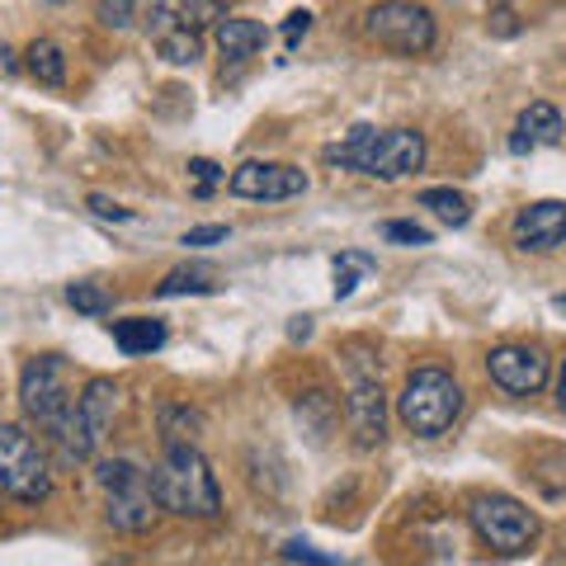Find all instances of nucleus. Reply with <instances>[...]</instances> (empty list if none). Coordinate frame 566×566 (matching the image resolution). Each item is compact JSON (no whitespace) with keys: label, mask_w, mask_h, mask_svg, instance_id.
<instances>
[{"label":"nucleus","mask_w":566,"mask_h":566,"mask_svg":"<svg viewBox=\"0 0 566 566\" xmlns=\"http://www.w3.org/2000/svg\"><path fill=\"white\" fill-rule=\"evenodd\" d=\"M264 43H270V33H264L260 20H222L218 24V48L227 62H251Z\"/></svg>","instance_id":"nucleus-16"},{"label":"nucleus","mask_w":566,"mask_h":566,"mask_svg":"<svg viewBox=\"0 0 566 566\" xmlns=\"http://www.w3.org/2000/svg\"><path fill=\"white\" fill-rule=\"evenodd\" d=\"M114 345L123 354H151L166 345V326L151 316H128V322H114Z\"/></svg>","instance_id":"nucleus-17"},{"label":"nucleus","mask_w":566,"mask_h":566,"mask_svg":"<svg viewBox=\"0 0 566 566\" xmlns=\"http://www.w3.org/2000/svg\"><path fill=\"white\" fill-rule=\"evenodd\" d=\"M420 208H430L434 218H444L449 227H463L472 218V203L458 189H424L420 193Z\"/></svg>","instance_id":"nucleus-22"},{"label":"nucleus","mask_w":566,"mask_h":566,"mask_svg":"<svg viewBox=\"0 0 566 566\" xmlns=\"http://www.w3.org/2000/svg\"><path fill=\"white\" fill-rule=\"evenodd\" d=\"M515 245L520 251L547 255L566 245V203L562 199H538L515 212Z\"/></svg>","instance_id":"nucleus-13"},{"label":"nucleus","mask_w":566,"mask_h":566,"mask_svg":"<svg viewBox=\"0 0 566 566\" xmlns=\"http://www.w3.org/2000/svg\"><path fill=\"white\" fill-rule=\"evenodd\" d=\"M170 10H175V20H180L185 29H193V33H203L208 24H222L227 20L222 0H170Z\"/></svg>","instance_id":"nucleus-21"},{"label":"nucleus","mask_w":566,"mask_h":566,"mask_svg":"<svg viewBox=\"0 0 566 566\" xmlns=\"http://www.w3.org/2000/svg\"><path fill=\"white\" fill-rule=\"evenodd\" d=\"M114 416H118V382L114 378H91L85 382V392L76 397L71 420L52 434L66 463H85V458L104 444V434L114 430Z\"/></svg>","instance_id":"nucleus-5"},{"label":"nucleus","mask_w":566,"mask_h":566,"mask_svg":"<svg viewBox=\"0 0 566 566\" xmlns=\"http://www.w3.org/2000/svg\"><path fill=\"white\" fill-rule=\"evenodd\" d=\"M227 189L241 193V199H264V203H279V199H297L307 193V175L297 166H279V161H245L227 175Z\"/></svg>","instance_id":"nucleus-11"},{"label":"nucleus","mask_w":566,"mask_h":566,"mask_svg":"<svg viewBox=\"0 0 566 566\" xmlns=\"http://www.w3.org/2000/svg\"><path fill=\"white\" fill-rule=\"evenodd\" d=\"M491 20H495L491 29H495V33H505V39H510V33H515V14H510V10H495Z\"/></svg>","instance_id":"nucleus-32"},{"label":"nucleus","mask_w":566,"mask_h":566,"mask_svg":"<svg viewBox=\"0 0 566 566\" xmlns=\"http://www.w3.org/2000/svg\"><path fill=\"white\" fill-rule=\"evenodd\" d=\"M137 14V0H99V20L109 29H128Z\"/></svg>","instance_id":"nucleus-25"},{"label":"nucleus","mask_w":566,"mask_h":566,"mask_svg":"<svg viewBox=\"0 0 566 566\" xmlns=\"http://www.w3.org/2000/svg\"><path fill=\"white\" fill-rule=\"evenodd\" d=\"M279 557H283V562H316V566H331V562H335L331 553H316V547H307V543H283Z\"/></svg>","instance_id":"nucleus-28"},{"label":"nucleus","mask_w":566,"mask_h":566,"mask_svg":"<svg viewBox=\"0 0 566 566\" xmlns=\"http://www.w3.org/2000/svg\"><path fill=\"white\" fill-rule=\"evenodd\" d=\"M227 241V227H193V232H185V245H218Z\"/></svg>","instance_id":"nucleus-31"},{"label":"nucleus","mask_w":566,"mask_h":566,"mask_svg":"<svg viewBox=\"0 0 566 566\" xmlns=\"http://www.w3.org/2000/svg\"><path fill=\"white\" fill-rule=\"evenodd\" d=\"M95 482L104 491V520H109L118 534H147L161 515V501H156L151 472L137 468L133 458H114V463H99Z\"/></svg>","instance_id":"nucleus-3"},{"label":"nucleus","mask_w":566,"mask_h":566,"mask_svg":"<svg viewBox=\"0 0 566 566\" xmlns=\"http://www.w3.org/2000/svg\"><path fill=\"white\" fill-rule=\"evenodd\" d=\"M557 406L566 411V364H562V374H557Z\"/></svg>","instance_id":"nucleus-34"},{"label":"nucleus","mask_w":566,"mask_h":566,"mask_svg":"<svg viewBox=\"0 0 566 566\" xmlns=\"http://www.w3.org/2000/svg\"><path fill=\"white\" fill-rule=\"evenodd\" d=\"M486 374H491L495 387H505V392L534 397L547 382V354L534 349V345H501V349H491Z\"/></svg>","instance_id":"nucleus-12"},{"label":"nucleus","mask_w":566,"mask_h":566,"mask_svg":"<svg viewBox=\"0 0 566 566\" xmlns=\"http://www.w3.org/2000/svg\"><path fill=\"white\" fill-rule=\"evenodd\" d=\"M66 303L76 307V312H85V316H104L114 303H109V293L99 289V283H71L66 289Z\"/></svg>","instance_id":"nucleus-24"},{"label":"nucleus","mask_w":566,"mask_h":566,"mask_svg":"<svg viewBox=\"0 0 566 566\" xmlns=\"http://www.w3.org/2000/svg\"><path fill=\"white\" fill-rule=\"evenodd\" d=\"M397 416L411 434L439 439V434L453 430L458 416H463V387H458L444 368H420V374H411L401 387Z\"/></svg>","instance_id":"nucleus-4"},{"label":"nucleus","mask_w":566,"mask_h":566,"mask_svg":"<svg viewBox=\"0 0 566 566\" xmlns=\"http://www.w3.org/2000/svg\"><path fill=\"white\" fill-rule=\"evenodd\" d=\"M189 175H193V189L208 199V193L218 189V180H222V166L218 161H203V156H199V161H189Z\"/></svg>","instance_id":"nucleus-26"},{"label":"nucleus","mask_w":566,"mask_h":566,"mask_svg":"<svg viewBox=\"0 0 566 566\" xmlns=\"http://www.w3.org/2000/svg\"><path fill=\"white\" fill-rule=\"evenodd\" d=\"M562 133H566V123L557 114V104L538 99V104H528V109L520 114V128H515V137H510V151L524 156V151H534V147H557Z\"/></svg>","instance_id":"nucleus-15"},{"label":"nucleus","mask_w":566,"mask_h":566,"mask_svg":"<svg viewBox=\"0 0 566 566\" xmlns=\"http://www.w3.org/2000/svg\"><path fill=\"white\" fill-rule=\"evenodd\" d=\"M212 289H218V270H212V264H185V270H170L161 283H156V293H161V297L212 293Z\"/></svg>","instance_id":"nucleus-18"},{"label":"nucleus","mask_w":566,"mask_h":566,"mask_svg":"<svg viewBox=\"0 0 566 566\" xmlns=\"http://www.w3.org/2000/svg\"><path fill=\"white\" fill-rule=\"evenodd\" d=\"M345 354H349V359H345L349 430H354V444H359V449H374V444H382V434H387V392H382L374 354H368L364 345H349Z\"/></svg>","instance_id":"nucleus-7"},{"label":"nucleus","mask_w":566,"mask_h":566,"mask_svg":"<svg viewBox=\"0 0 566 566\" xmlns=\"http://www.w3.org/2000/svg\"><path fill=\"white\" fill-rule=\"evenodd\" d=\"M161 430H166V444H193V434L203 430V416L189 411V406H166Z\"/></svg>","instance_id":"nucleus-23"},{"label":"nucleus","mask_w":566,"mask_h":566,"mask_svg":"<svg viewBox=\"0 0 566 566\" xmlns=\"http://www.w3.org/2000/svg\"><path fill=\"white\" fill-rule=\"evenodd\" d=\"M289 335H293V340H307V335H312V316H297V322L289 326Z\"/></svg>","instance_id":"nucleus-33"},{"label":"nucleus","mask_w":566,"mask_h":566,"mask_svg":"<svg viewBox=\"0 0 566 566\" xmlns=\"http://www.w3.org/2000/svg\"><path fill=\"white\" fill-rule=\"evenodd\" d=\"M29 76L39 85H52V91L66 81V57H62V48L52 39H39L29 48Z\"/></svg>","instance_id":"nucleus-19"},{"label":"nucleus","mask_w":566,"mask_h":566,"mask_svg":"<svg viewBox=\"0 0 566 566\" xmlns=\"http://www.w3.org/2000/svg\"><path fill=\"white\" fill-rule=\"evenodd\" d=\"M20 401L29 420H39L48 434H57L62 424L71 420L76 411V392H71V374L57 354H43V359H33L20 378Z\"/></svg>","instance_id":"nucleus-9"},{"label":"nucleus","mask_w":566,"mask_h":566,"mask_svg":"<svg viewBox=\"0 0 566 566\" xmlns=\"http://www.w3.org/2000/svg\"><path fill=\"white\" fill-rule=\"evenodd\" d=\"M364 33L387 52L420 57V52L434 48V14L416 6V0H382V6L364 14Z\"/></svg>","instance_id":"nucleus-10"},{"label":"nucleus","mask_w":566,"mask_h":566,"mask_svg":"<svg viewBox=\"0 0 566 566\" xmlns=\"http://www.w3.org/2000/svg\"><path fill=\"white\" fill-rule=\"evenodd\" d=\"M326 161L345 166V170H359V175H374V180H401V175H411L424 166V137L416 128H349V137L340 147L326 151Z\"/></svg>","instance_id":"nucleus-1"},{"label":"nucleus","mask_w":566,"mask_h":566,"mask_svg":"<svg viewBox=\"0 0 566 566\" xmlns=\"http://www.w3.org/2000/svg\"><path fill=\"white\" fill-rule=\"evenodd\" d=\"M0 491L20 505H39L52 491L48 453L33 444L24 424H6V420H0Z\"/></svg>","instance_id":"nucleus-6"},{"label":"nucleus","mask_w":566,"mask_h":566,"mask_svg":"<svg viewBox=\"0 0 566 566\" xmlns=\"http://www.w3.org/2000/svg\"><path fill=\"white\" fill-rule=\"evenodd\" d=\"M374 270H378L374 255H364V251H340V255H335V297H349L354 289H359V279H368Z\"/></svg>","instance_id":"nucleus-20"},{"label":"nucleus","mask_w":566,"mask_h":566,"mask_svg":"<svg viewBox=\"0 0 566 566\" xmlns=\"http://www.w3.org/2000/svg\"><path fill=\"white\" fill-rule=\"evenodd\" d=\"M307 29H312V14H307V10H293V14H289V24H283V43L297 48V39H303Z\"/></svg>","instance_id":"nucleus-29"},{"label":"nucleus","mask_w":566,"mask_h":566,"mask_svg":"<svg viewBox=\"0 0 566 566\" xmlns=\"http://www.w3.org/2000/svg\"><path fill=\"white\" fill-rule=\"evenodd\" d=\"M151 486H156V501H161V510H170V515L212 520L222 510L218 476H212L208 458L193 444H166L161 468L151 472Z\"/></svg>","instance_id":"nucleus-2"},{"label":"nucleus","mask_w":566,"mask_h":566,"mask_svg":"<svg viewBox=\"0 0 566 566\" xmlns=\"http://www.w3.org/2000/svg\"><path fill=\"white\" fill-rule=\"evenodd\" d=\"M382 237H387V241H401V245H430V232H424V227H416V222H387Z\"/></svg>","instance_id":"nucleus-27"},{"label":"nucleus","mask_w":566,"mask_h":566,"mask_svg":"<svg viewBox=\"0 0 566 566\" xmlns=\"http://www.w3.org/2000/svg\"><path fill=\"white\" fill-rule=\"evenodd\" d=\"M468 520L476 528V538L501 557H520L538 543V515L528 505H520L515 495H476Z\"/></svg>","instance_id":"nucleus-8"},{"label":"nucleus","mask_w":566,"mask_h":566,"mask_svg":"<svg viewBox=\"0 0 566 566\" xmlns=\"http://www.w3.org/2000/svg\"><path fill=\"white\" fill-rule=\"evenodd\" d=\"M91 208H95V218H114V222H128L133 218L128 208L114 203V199H104V193H91Z\"/></svg>","instance_id":"nucleus-30"},{"label":"nucleus","mask_w":566,"mask_h":566,"mask_svg":"<svg viewBox=\"0 0 566 566\" xmlns=\"http://www.w3.org/2000/svg\"><path fill=\"white\" fill-rule=\"evenodd\" d=\"M147 33H151L156 52H161V62H170V66H189V62H199V33L185 29L180 20H175L170 0H161V6L151 10Z\"/></svg>","instance_id":"nucleus-14"}]
</instances>
